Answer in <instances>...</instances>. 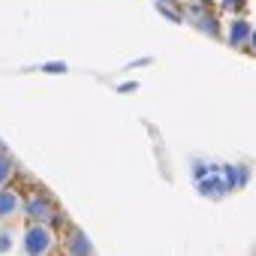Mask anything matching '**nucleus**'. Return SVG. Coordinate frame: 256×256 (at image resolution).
I'll use <instances>...</instances> for the list:
<instances>
[{"mask_svg":"<svg viewBox=\"0 0 256 256\" xmlns=\"http://www.w3.org/2000/svg\"><path fill=\"white\" fill-rule=\"evenodd\" d=\"M178 4H184V6H187V4H199V0H178Z\"/></svg>","mask_w":256,"mask_h":256,"instance_id":"17","label":"nucleus"},{"mask_svg":"<svg viewBox=\"0 0 256 256\" xmlns=\"http://www.w3.org/2000/svg\"><path fill=\"white\" fill-rule=\"evenodd\" d=\"M154 10H157L166 22H172V24H181V22H184V10H181V4H154Z\"/></svg>","mask_w":256,"mask_h":256,"instance_id":"10","label":"nucleus"},{"mask_svg":"<svg viewBox=\"0 0 256 256\" xmlns=\"http://www.w3.org/2000/svg\"><path fill=\"white\" fill-rule=\"evenodd\" d=\"M247 48L256 54V24H253V30H250V42H247Z\"/></svg>","mask_w":256,"mask_h":256,"instance_id":"15","label":"nucleus"},{"mask_svg":"<svg viewBox=\"0 0 256 256\" xmlns=\"http://www.w3.org/2000/svg\"><path fill=\"white\" fill-rule=\"evenodd\" d=\"M244 6H247V0H220V12H226L229 18L241 16V12H244Z\"/></svg>","mask_w":256,"mask_h":256,"instance_id":"12","label":"nucleus"},{"mask_svg":"<svg viewBox=\"0 0 256 256\" xmlns=\"http://www.w3.org/2000/svg\"><path fill=\"white\" fill-rule=\"evenodd\" d=\"M196 193L202 196V199H226L232 190H229V184L223 181V175H220V169L217 172H211V175H205L202 181H196Z\"/></svg>","mask_w":256,"mask_h":256,"instance_id":"4","label":"nucleus"},{"mask_svg":"<svg viewBox=\"0 0 256 256\" xmlns=\"http://www.w3.org/2000/svg\"><path fill=\"white\" fill-rule=\"evenodd\" d=\"M16 172H18V163H16L12 154L4 148V151H0V187H10L12 178H16Z\"/></svg>","mask_w":256,"mask_h":256,"instance_id":"9","label":"nucleus"},{"mask_svg":"<svg viewBox=\"0 0 256 256\" xmlns=\"http://www.w3.org/2000/svg\"><path fill=\"white\" fill-rule=\"evenodd\" d=\"M42 72H48V76H64V72H70V66H66L64 60H52V64H42Z\"/></svg>","mask_w":256,"mask_h":256,"instance_id":"13","label":"nucleus"},{"mask_svg":"<svg viewBox=\"0 0 256 256\" xmlns=\"http://www.w3.org/2000/svg\"><path fill=\"white\" fill-rule=\"evenodd\" d=\"M220 175L229 184V190H244L250 184V178H253V169L244 166V163H223L220 166Z\"/></svg>","mask_w":256,"mask_h":256,"instance_id":"6","label":"nucleus"},{"mask_svg":"<svg viewBox=\"0 0 256 256\" xmlns=\"http://www.w3.org/2000/svg\"><path fill=\"white\" fill-rule=\"evenodd\" d=\"M250 30H253V24H250L244 16H235V18H229L223 36H226V42H229L232 48H247V42H250Z\"/></svg>","mask_w":256,"mask_h":256,"instance_id":"5","label":"nucleus"},{"mask_svg":"<svg viewBox=\"0 0 256 256\" xmlns=\"http://www.w3.org/2000/svg\"><path fill=\"white\" fill-rule=\"evenodd\" d=\"M66 256H94V244L82 229H72L66 238Z\"/></svg>","mask_w":256,"mask_h":256,"instance_id":"8","label":"nucleus"},{"mask_svg":"<svg viewBox=\"0 0 256 256\" xmlns=\"http://www.w3.org/2000/svg\"><path fill=\"white\" fill-rule=\"evenodd\" d=\"M0 151H4V139H0Z\"/></svg>","mask_w":256,"mask_h":256,"instance_id":"18","label":"nucleus"},{"mask_svg":"<svg viewBox=\"0 0 256 256\" xmlns=\"http://www.w3.org/2000/svg\"><path fill=\"white\" fill-rule=\"evenodd\" d=\"M118 90H120V94H133V90H139V82H120Z\"/></svg>","mask_w":256,"mask_h":256,"instance_id":"14","label":"nucleus"},{"mask_svg":"<svg viewBox=\"0 0 256 256\" xmlns=\"http://www.w3.org/2000/svg\"><path fill=\"white\" fill-rule=\"evenodd\" d=\"M22 214L28 223H52L58 217V202L46 193V190H34L30 196L22 199Z\"/></svg>","mask_w":256,"mask_h":256,"instance_id":"1","label":"nucleus"},{"mask_svg":"<svg viewBox=\"0 0 256 256\" xmlns=\"http://www.w3.org/2000/svg\"><path fill=\"white\" fill-rule=\"evenodd\" d=\"M12 250H16V232L4 226L0 229V256H10Z\"/></svg>","mask_w":256,"mask_h":256,"instance_id":"11","label":"nucleus"},{"mask_svg":"<svg viewBox=\"0 0 256 256\" xmlns=\"http://www.w3.org/2000/svg\"><path fill=\"white\" fill-rule=\"evenodd\" d=\"M184 22H190V24H193L199 34H205V36H220V34H223L217 12L211 10V4H205V0L184 6Z\"/></svg>","mask_w":256,"mask_h":256,"instance_id":"3","label":"nucleus"},{"mask_svg":"<svg viewBox=\"0 0 256 256\" xmlns=\"http://www.w3.org/2000/svg\"><path fill=\"white\" fill-rule=\"evenodd\" d=\"M22 211V193L16 187H0V223L18 217Z\"/></svg>","mask_w":256,"mask_h":256,"instance_id":"7","label":"nucleus"},{"mask_svg":"<svg viewBox=\"0 0 256 256\" xmlns=\"http://www.w3.org/2000/svg\"><path fill=\"white\" fill-rule=\"evenodd\" d=\"M54 244H58V238H54L52 226H46V223H28V229L22 235L24 256H48L54 250Z\"/></svg>","mask_w":256,"mask_h":256,"instance_id":"2","label":"nucleus"},{"mask_svg":"<svg viewBox=\"0 0 256 256\" xmlns=\"http://www.w3.org/2000/svg\"><path fill=\"white\" fill-rule=\"evenodd\" d=\"M151 4H178V0H151Z\"/></svg>","mask_w":256,"mask_h":256,"instance_id":"16","label":"nucleus"}]
</instances>
